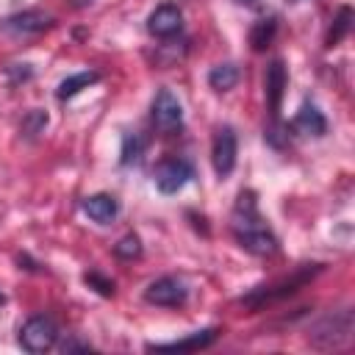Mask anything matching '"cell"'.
Listing matches in <instances>:
<instances>
[{
    "label": "cell",
    "instance_id": "1",
    "mask_svg": "<svg viewBox=\"0 0 355 355\" xmlns=\"http://www.w3.org/2000/svg\"><path fill=\"white\" fill-rule=\"evenodd\" d=\"M230 222H233L236 241H239L247 252H252V255H272V252H277V236H275L272 227L263 222L252 191H241V194H239Z\"/></svg>",
    "mask_w": 355,
    "mask_h": 355
},
{
    "label": "cell",
    "instance_id": "2",
    "mask_svg": "<svg viewBox=\"0 0 355 355\" xmlns=\"http://www.w3.org/2000/svg\"><path fill=\"white\" fill-rule=\"evenodd\" d=\"M319 272H322L319 263H302V266H297L291 275H286V277H280V280H275V283L255 286V288H252L250 294H244L239 302H241L244 308H250V311H261V308H266V305H272V302H280V300L297 294V291H300L302 286H308Z\"/></svg>",
    "mask_w": 355,
    "mask_h": 355
},
{
    "label": "cell",
    "instance_id": "3",
    "mask_svg": "<svg viewBox=\"0 0 355 355\" xmlns=\"http://www.w3.org/2000/svg\"><path fill=\"white\" fill-rule=\"evenodd\" d=\"M352 327H355V319H352V311L344 308V311H333L327 316H322L313 327H311V344L316 349H338L344 344H349L352 338Z\"/></svg>",
    "mask_w": 355,
    "mask_h": 355
},
{
    "label": "cell",
    "instance_id": "4",
    "mask_svg": "<svg viewBox=\"0 0 355 355\" xmlns=\"http://www.w3.org/2000/svg\"><path fill=\"white\" fill-rule=\"evenodd\" d=\"M55 338H58L55 322L50 316H42V313L39 316H31L19 327V344L28 352H44V349H50L55 344Z\"/></svg>",
    "mask_w": 355,
    "mask_h": 355
},
{
    "label": "cell",
    "instance_id": "5",
    "mask_svg": "<svg viewBox=\"0 0 355 355\" xmlns=\"http://www.w3.org/2000/svg\"><path fill=\"white\" fill-rule=\"evenodd\" d=\"M153 122L164 133H175L183 128V105L172 89H158L153 97Z\"/></svg>",
    "mask_w": 355,
    "mask_h": 355
},
{
    "label": "cell",
    "instance_id": "6",
    "mask_svg": "<svg viewBox=\"0 0 355 355\" xmlns=\"http://www.w3.org/2000/svg\"><path fill=\"white\" fill-rule=\"evenodd\" d=\"M236 155H239V141H236V133L230 125H222L216 128L214 133V144H211V164H214V172L219 178H227L236 166Z\"/></svg>",
    "mask_w": 355,
    "mask_h": 355
},
{
    "label": "cell",
    "instance_id": "7",
    "mask_svg": "<svg viewBox=\"0 0 355 355\" xmlns=\"http://www.w3.org/2000/svg\"><path fill=\"white\" fill-rule=\"evenodd\" d=\"M194 169L186 158H164L158 166H155V189L161 194H178L189 180H191Z\"/></svg>",
    "mask_w": 355,
    "mask_h": 355
},
{
    "label": "cell",
    "instance_id": "8",
    "mask_svg": "<svg viewBox=\"0 0 355 355\" xmlns=\"http://www.w3.org/2000/svg\"><path fill=\"white\" fill-rule=\"evenodd\" d=\"M186 297H189L186 283L180 277H172V275H164L144 288V300L150 305H161V308H178L186 302Z\"/></svg>",
    "mask_w": 355,
    "mask_h": 355
},
{
    "label": "cell",
    "instance_id": "9",
    "mask_svg": "<svg viewBox=\"0 0 355 355\" xmlns=\"http://www.w3.org/2000/svg\"><path fill=\"white\" fill-rule=\"evenodd\" d=\"M180 28H183V11L175 3H161L147 17V31L158 39H169V36L180 33Z\"/></svg>",
    "mask_w": 355,
    "mask_h": 355
},
{
    "label": "cell",
    "instance_id": "10",
    "mask_svg": "<svg viewBox=\"0 0 355 355\" xmlns=\"http://www.w3.org/2000/svg\"><path fill=\"white\" fill-rule=\"evenodd\" d=\"M50 25H53V19L44 11H33V8L31 11H17V14H11L0 22V28L11 36H36V33L47 31Z\"/></svg>",
    "mask_w": 355,
    "mask_h": 355
},
{
    "label": "cell",
    "instance_id": "11",
    "mask_svg": "<svg viewBox=\"0 0 355 355\" xmlns=\"http://www.w3.org/2000/svg\"><path fill=\"white\" fill-rule=\"evenodd\" d=\"M286 83H288L286 64H283L280 58H275V61L266 67V75H263V92H266V103H269L272 116H277V108H280V100H283Z\"/></svg>",
    "mask_w": 355,
    "mask_h": 355
},
{
    "label": "cell",
    "instance_id": "12",
    "mask_svg": "<svg viewBox=\"0 0 355 355\" xmlns=\"http://www.w3.org/2000/svg\"><path fill=\"white\" fill-rule=\"evenodd\" d=\"M216 336H219L216 327H205V330H194V333H189V336H183V338H178V341L147 344V349H153V352H194V349L208 347Z\"/></svg>",
    "mask_w": 355,
    "mask_h": 355
},
{
    "label": "cell",
    "instance_id": "13",
    "mask_svg": "<svg viewBox=\"0 0 355 355\" xmlns=\"http://www.w3.org/2000/svg\"><path fill=\"white\" fill-rule=\"evenodd\" d=\"M83 214L97 225H111L119 214V202L114 194H92L83 200Z\"/></svg>",
    "mask_w": 355,
    "mask_h": 355
},
{
    "label": "cell",
    "instance_id": "14",
    "mask_svg": "<svg viewBox=\"0 0 355 355\" xmlns=\"http://www.w3.org/2000/svg\"><path fill=\"white\" fill-rule=\"evenodd\" d=\"M291 128H294L297 133H302V136H322V133L327 130V119H324V114H322L316 105L302 103V108H300L297 116L291 119Z\"/></svg>",
    "mask_w": 355,
    "mask_h": 355
},
{
    "label": "cell",
    "instance_id": "15",
    "mask_svg": "<svg viewBox=\"0 0 355 355\" xmlns=\"http://www.w3.org/2000/svg\"><path fill=\"white\" fill-rule=\"evenodd\" d=\"M100 80V75L97 72H75V75H69V78H64L61 83H58V89H55V97L58 100H69V97H75L78 92H83V89H89L92 83H97Z\"/></svg>",
    "mask_w": 355,
    "mask_h": 355
},
{
    "label": "cell",
    "instance_id": "16",
    "mask_svg": "<svg viewBox=\"0 0 355 355\" xmlns=\"http://www.w3.org/2000/svg\"><path fill=\"white\" fill-rule=\"evenodd\" d=\"M275 33H277V19H275V17L258 19V22L252 25V31H250V44H252V50H258V53L266 50V47L272 44Z\"/></svg>",
    "mask_w": 355,
    "mask_h": 355
},
{
    "label": "cell",
    "instance_id": "17",
    "mask_svg": "<svg viewBox=\"0 0 355 355\" xmlns=\"http://www.w3.org/2000/svg\"><path fill=\"white\" fill-rule=\"evenodd\" d=\"M208 83L214 92H230L239 83V67L236 64H216L208 72Z\"/></svg>",
    "mask_w": 355,
    "mask_h": 355
},
{
    "label": "cell",
    "instance_id": "18",
    "mask_svg": "<svg viewBox=\"0 0 355 355\" xmlns=\"http://www.w3.org/2000/svg\"><path fill=\"white\" fill-rule=\"evenodd\" d=\"M141 150H144V141L139 133H125L122 136V150H119V161L122 166H130L141 158Z\"/></svg>",
    "mask_w": 355,
    "mask_h": 355
},
{
    "label": "cell",
    "instance_id": "19",
    "mask_svg": "<svg viewBox=\"0 0 355 355\" xmlns=\"http://www.w3.org/2000/svg\"><path fill=\"white\" fill-rule=\"evenodd\" d=\"M349 22H352V8H349V6L338 8V17L333 19V28H330V33H327V44H330V47H333V44H338V42L347 36Z\"/></svg>",
    "mask_w": 355,
    "mask_h": 355
},
{
    "label": "cell",
    "instance_id": "20",
    "mask_svg": "<svg viewBox=\"0 0 355 355\" xmlns=\"http://www.w3.org/2000/svg\"><path fill=\"white\" fill-rule=\"evenodd\" d=\"M114 252H116L119 258H125V261H133V258L141 255V239H139L136 233H128V236H122V239L116 241Z\"/></svg>",
    "mask_w": 355,
    "mask_h": 355
},
{
    "label": "cell",
    "instance_id": "21",
    "mask_svg": "<svg viewBox=\"0 0 355 355\" xmlns=\"http://www.w3.org/2000/svg\"><path fill=\"white\" fill-rule=\"evenodd\" d=\"M83 280H86V286H92V288H94L97 294H103V297H111V294H114V280L103 277L100 272H86Z\"/></svg>",
    "mask_w": 355,
    "mask_h": 355
},
{
    "label": "cell",
    "instance_id": "22",
    "mask_svg": "<svg viewBox=\"0 0 355 355\" xmlns=\"http://www.w3.org/2000/svg\"><path fill=\"white\" fill-rule=\"evenodd\" d=\"M44 128H47V114H44V111H31V114L25 116V122H22V130H25L28 136L42 133Z\"/></svg>",
    "mask_w": 355,
    "mask_h": 355
},
{
    "label": "cell",
    "instance_id": "23",
    "mask_svg": "<svg viewBox=\"0 0 355 355\" xmlns=\"http://www.w3.org/2000/svg\"><path fill=\"white\" fill-rule=\"evenodd\" d=\"M61 349H64V352H72V349H89V344H83V341H64Z\"/></svg>",
    "mask_w": 355,
    "mask_h": 355
},
{
    "label": "cell",
    "instance_id": "24",
    "mask_svg": "<svg viewBox=\"0 0 355 355\" xmlns=\"http://www.w3.org/2000/svg\"><path fill=\"white\" fill-rule=\"evenodd\" d=\"M236 3H241V6H255V3H261V0H236Z\"/></svg>",
    "mask_w": 355,
    "mask_h": 355
},
{
    "label": "cell",
    "instance_id": "25",
    "mask_svg": "<svg viewBox=\"0 0 355 355\" xmlns=\"http://www.w3.org/2000/svg\"><path fill=\"white\" fill-rule=\"evenodd\" d=\"M3 302H6V297H3V294H0V305H3Z\"/></svg>",
    "mask_w": 355,
    "mask_h": 355
}]
</instances>
